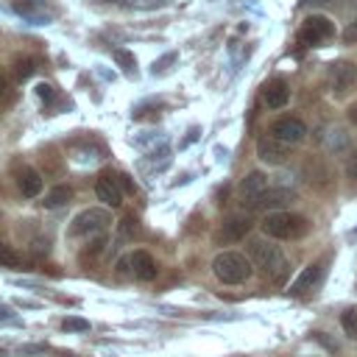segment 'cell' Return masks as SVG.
Returning <instances> with one entry per match:
<instances>
[{"label":"cell","instance_id":"12","mask_svg":"<svg viewBox=\"0 0 357 357\" xmlns=\"http://www.w3.org/2000/svg\"><path fill=\"white\" fill-rule=\"evenodd\" d=\"M262 98H265V106H268V109H282V106H287V100H290V89H287L284 81L273 78V81H268V84L262 86Z\"/></svg>","mask_w":357,"mask_h":357},{"label":"cell","instance_id":"10","mask_svg":"<svg viewBox=\"0 0 357 357\" xmlns=\"http://www.w3.org/2000/svg\"><path fill=\"white\" fill-rule=\"evenodd\" d=\"M95 195H98V201H103L106 206H120V201H123V192H120L117 176H112V173L100 176V178L95 181Z\"/></svg>","mask_w":357,"mask_h":357},{"label":"cell","instance_id":"25","mask_svg":"<svg viewBox=\"0 0 357 357\" xmlns=\"http://www.w3.org/2000/svg\"><path fill=\"white\" fill-rule=\"evenodd\" d=\"M346 176H349V178H357V148H354L351 156L346 159Z\"/></svg>","mask_w":357,"mask_h":357},{"label":"cell","instance_id":"21","mask_svg":"<svg viewBox=\"0 0 357 357\" xmlns=\"http://www.w3.org/2000/svg\"><path fill=\"white\" fill-rule=\"evenodd\" d=\"M33 70H36V64H33V59H28V56H22V59L14 61V78H17V81H25Z\"/></svg>","mask_w":357,"mask_h":357},{"label":"cell","instance_id":"26","mask_svg":"<svg viewBox=\"0 0 357 357\" xmlns=\"http://www.w3.org/2000/svg\"><path fill=\"white\" fill-rule=\"evenodd\" d=\"M114 268H117V276H128L131 273V257H120Z\"/></svg>","mask_w":357,"mask_h":357},{"label":"cell","instance_id":"6","mask_svg":"<svg viewBox=\"0 0 357 357\" xmlns=\"http://www.w3.org/2000/svg\"><path fill=\"white\" fill-rule=\"evenodd\" d=\"M271 131H273V137H276L279 142H284V145H296V142H301V139L307 137V126H304V120H298V117H279V120L271 126Z\"/></svg>","mask_w":357,"mask_h":357},{"label":"cell","instance_id":"19","mask_svg":"<svg viewBox=\"0 0 357 357\" xmlns=\"http://www.w3.org/2000/svg\"><path fill=\"white\" fill-rule=\"evenodd\" d=\"M120 237H126V240L139 237V220H137V215H134V212L123 215V220H120Z\"/></svg>","mask_w":357,"mask_h":357},{"label":"cell","instance_id":"30","mask_svg":"<svg viewBox=\"0 0 357 357\" xmlns=\"http://www.w3.org/2000/svg\"><path fill=\"white\" fill-rule=\"evenodd\" d=\"M6 92H8V78H6L3 73H0V100L6 98Z\"/></svg>","mask_w":357,"mask_h":357},{"label":"cell","instance_id":"29","mask_svg":"<svg viewBox=\"0 0 357 357\" xmlns=\"http://www.w3.org/2000/svg\"><path fill=\"white\" fill-rule=\"evenodd\" d=\"M117 184H120L126 192H134V184H131V178H128V176H117Z\"/></svg>","mask_w":357,"mask_h":357},{"label":"cell","instance_id":"31","mask_svg":"<svg viewBox=\"0 0 357 357\" xmlns=\"http://www.w3.org/2000/svg\"><path fill=\"white\" fill-rule=\"evenodd\" d=\"M346 114H349V120H351V123L357 126V100H354V103H351V106L346 109Z\"/></svg>","mask_w":357,"mask_h":357},{"label":"cell","instance_id":"3","mask_svg":"<svg viewBox=\"0 0 357 357\" xmlns=\"http://www.w3.org/2000/svg\"><path fill=\"white\" fill-rule=\"evenodd\" d=\"M109 226H112L109 209L89 206V209H84V212H78V215L73 218L70 234H73V237H98V234H103Z\"/></svg>","mask_w":357,"mask_h":357},{"label":"cell","instance_id":"5","mask_svg":"<svg viewBox=\"0 0 357 357\" xmlns=\"http://www.w3.org/2000/svg\"><path fill=\"white\" fill-rule=\"evenodd\" d=\"M332 36H335V22L329 17H324V14L307 17L301 22V31H298V42L310 45V47H315V45H321V42H326Z\"/></svg>","mask_w":357,"mask_h":357},{"label":"cell","instance_id":"2","mask_svg":"<svg viewBox=\"0 0 357 357\" xmlns=\"http://www.w3.org/2000/svg\"><path fill=\"white\" fill-rule=\"evenodd\" d=\"M212 271L223 284H243L251 276V262L240 251H220L212 259Z\"/></svg>","mask_w":357,"mask_h":357},{"label":"cell","instance_id":"23","mask_svg":"<svg viewBox=\"0 0 357 357\" xmlns=\"http://www.w3.org/2000/svg\"><path fill=\"white\" fill-rule=\"evenodd\" d=\"M114 61H117L128 75H134V73H137V59H134L128 50H114Z\"/></svg>","mask_w":357,"mask_h":357},{"label":"cell","instance_id":"20","mask_svg":"<svg viewBox=\"0 0 357 357\" xmlns=\"http://www.w3.org/2000/svg\"><path fill=\"white\" fill-rule=\"evenodd\" d=\"M340 326H343L346 337H357V307H349V310L340 315Z\"/></svg>","mask_w":357,"mask_h":357},{"label":"cell","instance_id":"22","mask_svg":"<svg viewBox=\"0 0 357 357\" xmlns=\"http://www.w3.org/2000/svg\"><path fill=\"white\" fill-rule=\"evenodd\" d=\"M0 265L3 268H17L20 265V254L8 243H3V240H0Z\"/></svg>","mask_w":357,"mask_h":357},{"label":"cell","instance_id":"13","mask_svg":"<svg viewBox=\"0 0 357 357\" xmlns=\"http://www.w3.org/2000/svg\"><path fill=\"white\" fill-rule=\"evenodd\" d=\"M14 181H17V190H20L25 198H36V195L42 192V176H39V170H33V167H20Z\"/></svg>","mask_w":357,"mask_h":357},{"label":"cell","instance_id":"28","mask_svg":"<svg viewBox=\"0 0 357 357\" xmlns=\"http://www.w3.org/2000/svg\"><path fill=\"white\" fill-rule=\"evenodd\" d=\"M47 346H42V343H31V346H22L20 349V354H39V351H45Z\"/></svg>","mask_w":357,"mask_h":357},{"label":"cell","instance_id":"17","mask_svg":"<svg viewBox=\"0 0 357 357\" xmlns=\"http://www.w3.org/2000/svg\"><path fill=\"white\" fill-rule=\"evenodd\" d=\"M17 11H20L25 20H33V22L50 20V8H47L42 0H17Z\"/></svg>","mask_w":357,"mask_h":357},{"label":"cell","instance_id":"27","mask_svg":"<svg viewBox=\"0 0 357 357\" xmlns=\"http://www.w3.org/2000/svg\"><path fill=\"white\" fill-rule=\"evenodd\" d=\"M36 95H39L45 103H50V100H53V89H50V84H36Z\"/></svg>","mask_w":357,"mask_h":357},{"label":"cell","instance_id":"18","mask_svg":"<svg viewBox=\"0 0 357 357\" xmlns=\"http://www.w3.org/2000/svg\"><path fill=\"white\" fill-rule=\"evenodd\" d=\"M70 201H73V187H70V184H56V187L47 192L45 206H47V209H59V206H67Z\"/></svg>","mask_w":357,"mask_h":357},{"label":"cell","instance_id":"4","mask_svg":"<svg viewBox=\"0 0 357 357\" xmlns=\"http://www.w3.org/2000/svg\"><path fill=\"white\" fill-rule=\"evenodd\" d=\"M251 262L265 276H282L284 268H287V259H284L282 248L273 245V243H262V240L251 245Z\"/></svg>","mask_w":357,"mask_h":357},{"label":"cell","instance_id":"32","mask_svg":"<svg viewBox=\"0 0 357 357\" xmlns=\"http://www.w3.org/2000/svg\"><path fill=\"white\" fill-rule=\"evenodd\" d=\"M195 139H198V128H192V131H190V137H184V142H181V145H190V142H195Z\"/></svg>","mask_w":357,"mask_h":357},{"label":"cell","instance_id":"1","mask_svg":"<svg viewBox=\"0 0 357 357\" xmlns=\"http://www.w3.org/2000/svg\"><path fill=\"white\" fill-rule=\"evenodd\" d=\"M259 226H262V231H265L268 237H273V240H298V237H304V234L310 231L307 218H304V215H296V212H287V209H282V212H268Z\"/></svg>","mask_w":357,"mask_h":357},{"label":"cell","instance_id":"16","mask_svg":"<svg viewBox=\"0 0 357 357\" xmlns=\"http://www.w3.org/2000/svg\"><path fill=\"white\" fill-rule=\"evenodd\" d=\"M259 156H262L268 165H279V162H284L290 153H287V145L273 137V139H262V142H259Z\"/></svg>","mask_w":357,"mask_h":357},{"label":"cell","instance_id":"8","mask_svg":"<svg viewBox=\"0 0 357 357\" xmlns=\"http://www.w3.org/2000/svg\"><path fill=\"white\" fill-rule=\"evenodd\" d=\"M268 190V176L262 173V170H251L243 181H240V187H237V195H240V201L243 204H257L259 201V195Z\"/></svg>","mask_w":357,"mask_h":357},{"label":"cell","instance_id":"9","mask_svg":"<svg viewBox=\"0 0 357 357\" xmlns=\"http://www.w3.org/2000/svg\"><path fill=\"white\" fill-rule=\"evenodd\" d=\"M248 231H251V218H248V215H229V218L220 223L218 240H220V243H237V240H243Z\"/></svg>","mask_w":357,"mask_h":357},{"label":"cell","instance_id":"15","mask_svg":"<svg viewBox=\"0 0 357 357\" xmlns=\"http://www.w3.org/2000/svg\"><path fill=\"white\" fill-rule=\"evenodd\" d=\"M321 273H324L321 262H312V265L301 268V273L296 276V282L290 284V290H293V293H310V290H312V287L321 282Z\"/></svg>","mask_w":357,"mask_h":357},{"label":"cell","instance_id":"14","mask_svg":"<svg viewBox=\"0 0 357 357\" xmlns=\"http://www.w3.org/2000/svg\"><path fill=\"white\" fill-rule=\"evenodd\" d=\"M293 190H287V187H276V190H265L262 195H259V201H257V206H262V209H273V212H282L287 204H293Z\"/></svg>","mask_w":357,"mask_h":357},{"label":"cell","instance_id":"11","mask_svg":"<svg viewBox=\"0 0 357 357\" xmlns=\"http://www.w3.org/2000/svg\"><path fill=\"white\" fill-rule=\"evenodd\" d=\"M156 273H159V268H156V259L148 254V251H134L131 254V276H137V279H142V282H151V279H156Z\"/></svg>","mask_w":357,"mask_h":357},{"label":"cell","instance_id":"7","mask_svg":"<svg viewBox=\"0 0 357 357\" xmlns=\"http://www.w3.org/2000/svg\"><path fill=\"white\" fill-rule=\"evenodd\" d=\"M354 81H357V67H354V61H335V64H332V70H329V86H332L335 95L351 89Z\"/></svg>","mask_w":357,"mask_h":357},{"label":"cell","instance_id":"24","mask_svg":"<svg viewBox=\"0 0 357 357\" xmlns=\"http://www.w3.org/2000/svg\"><path fill=\"white\" fill-rule=\"evenodd\" d=\"M61 329L64 332H84V329H89V321H84V318H64Z\"/></svg>","mask_w":357,"mask_h":357}]
</instances>
